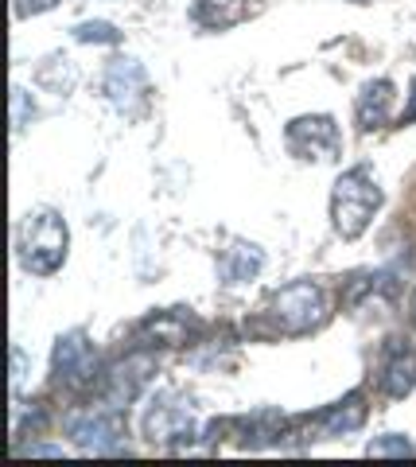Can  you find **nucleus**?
Returning <instances> with one entry per match:
<instances>
[{
	"label": "nucleus",
	"mask_w": 416,
	"mask_h": 467,
	"mask_svg": "<svg viewBox=\"0 0 416 467\" xmlns=\"http://www.w3.org/2000/svg\"><path fill=\"white\" fill-rule=\"evenodd\" d=\"M66 245H70V234L55 207H36L24 214V223L16 230V257L32 276L59 273L66 261Z\"/></svg>",
	"instance_id": "nucleus-1"
},
{
	"label": "nucleus",
	"mask_w": 416,
	"mask_h": 467,
	"mask_svg": "<svg viewBox=\"0 0 416 467\" xmlns=\"http://www.w3.org/2000/svg\"><path fill=\"white\" fill-rule=\"evenodd\" d=\"M381 187L370 168H347L331 187V223L339 238H362L366 226L374 223V214L381 211Z\"/></svg>",
	"instance_id": "nucleus-2"
},
{
	"label": "nucleus",
	"mask_w": 416,
	"mask_h": 467,
	"mask_svg": "<svg viewBox=\"0 0 416 467\" xmlns=\"http://www.w3.org/2000/svg\"><path fill=\"white\" fill-rule=\"evenodd\" d=\"M269 324L280 335H308L327 319V292L315 281H292L269 300Z\"/></svg>",
	"instance_id": "nucleus-3"
},
{
	"label": "nucleus",
	"mask_w": 416,
	"mask_h": 467,
	"mask_svg": "<svg viewBox=\"0 0 416 467\" xmlns=\"http://www.w3.org/2000/svg\"><path fill=\"white\" fill-rule=\"evenodd\" d=\"M284 144L296 160H308V164H331L342 152V133L335 125L331 113H308L296 117L284 129Z\"/></svg>",
	"instance_id": "nucleus-4"
},
{
	"label": "nucleus",
	"mask_w": 416,
	"mask_h": 467,
	"mask_svg": "<svg viewBox=\"0 0 416 467\" xmlns=\"http://www.w3.org/2000/svg\"><path fill=\"white\" fill-rule=\"evenodd\" d=\"M51 367H55L59 386H66V389H82V386L94 382V374H97V350H94L90 339H86V331L59 335V343H55V355H51Z\"/></svg>",
	"instance_id": "nucleus-5"
},
{
	"label": "nucleus",
	"mask_w": 416,
	"mask_h": 467,
	"mask_svg": "<svg viewBox=\"0 0 416 467\" xmlns=\"http://www.w3.org/2000/svg\"><path fill=\"white\" fill-rule=\"evenodd\" d=\"M66 432L82 451H109L121 444L125 436V417L117 409H86L66 420Z\"/></svg>",
	"instance_id": "nucleus-6"
},
{
	"label": "nucleus",
	"mask_w": 416,
	"mask_h": 467,
	"mask_svg": "<svg viewBox=\"0 0 416 467\" xmlns=\"http://www.w3.org/2000/svg\"><path fill=\"white\" fill-rule=\"evenodd\" d=\"M106 94L125 117H140L148 106V75L137 58H113L106 70Z\"/></svg>",
	"instance_id": "nucleus-7"
},
{
	"label": "nucleus",
	"mask_w": 416,
	"mask_h": 467,
	"mask_svg": "<svg viewBox=\"0 0 416 467\" xmlns=\"http://www.w3.org/2000/svg\"><path fill=\"white\" fill-rule=\"evenodd\" d=\"M145 432L148 441L156 444H171V441H191L195 436V413H191V401L176 398V393H164L160 401L148 409L145 417Z\"/></svg>",
	"instance_id": "nucleus-8"
},
{
	"label": "nucleus",
	"mask_w": 416,
	"mask_h": 467,
	"mask_svg": "<svg viewBox=\"0 0 416 467\" xmlns=\"http://www.w3.org/2000/svg\"><path fill=\"white\" fill-rule=\"evenodd\" d=\"M378 386L385 398H409L416 389V347L405 339H390L381 350V367H378Z\"/></svg>",
	"instance_id": "nucleus-9"
},
{
	"label": "nucleus",
	"mask_w": 416,
	"mask_h": 467,
	"mask_svg": "<svg viewBox=\"0 0 416 467\" xmlns=\"http://www.w3.org/2000/svg\"><path fill=\"white\" fill-rule=\"evenodd\" d=\"M195 327H198V319L188 308H167V312H152L137 327V339L148 347H183L195 335Z\"/></svg>",
	"instance_id": "nucleus-10"
},
{
	"label": "nucleus",
	"mask_w": 416,
	"mask_h": 467,
	"mask_svg": "<svg viewBox=\"0 0 416 467\" xmlns=\"http://www.w3.org/2000/svg\"><path fill=\"white\" fill-rule=\"evenodd\" d=\"M393 94H397V86L390 78H378V82L362 86V94H358V101H354V117H358V129H362V133L381 129L385 121H390Z\"/></svg>",
	"instance_id": "nucleus-11"
},
{
	"label": "nucleus",
	"mask_w": 416,
	"mask_h": 467,
	"mask_svg": "<svg viewBox=\"0 0 416 467\" xmlns=\"http://www.w3.org/2000/svg\"><path fill=\"white\" fill-rule=\"evenodd\" d=\"M265 265V254L257 250L253 242H241L234 238L226 245V250L218 254V276L226 285H241V281H249V276H257Z\"/></svg>",
	"instance_id": "nucleus-12"
},
{
	"label": "nucleus",
	"mask_w": 416,
	"mask_h": 467,
	"mask_svg": "<svg viewBox=\"0 0 416 467\" xmlns=\"http://www.w3.org/2000/svg\"><path fill=\"white\" fill-rule=\"evenodd\" d=\"M253 5L249 0H195L191 20L207 32H226V27H238L241 20H249Z\"/></svg>",
	"instance_id": "nucleus-13"
},
{
	"label": "nucleus",
	"mask_w": 416,
	"mask_h": 467,
	"mask_svg": "<svg viewBox=\"0 0 416 467\" xmlns=\"http://www.w3.org/2000/svg\"><path fill=\"white\" fill-rule=\"evenodd\" d=\"M148 374H152V358L148 355H133V358H125L121 367H113V374H109V401L113 405L133 401L137 393L145 389Z\"/></svg>",
	"instance_id": "nucleus-14"
},
{
	"label": "nucleus",
	"mask_w": 416,
	"mask_h": 467,
	"mask_svg": "<svg viewBox=\"0 0 416 467\" xmlns=\"http://www.w3.org/2000/svg\"><path fill=\"white\" fill-rule=\"evenodd\" d=\"M366 420V405H362V393H347L342 401L327 405L320 417H315V425H320L323 436H342V432H354L362 429Z\"/></svg>",
	"instance_id": "nucleus-15"
},
{
	"label": "nucleus",
	"mask_w": 416,
	"mask_h": 467,
	"mask_svg": "<svg viewBox=\"0 0 416 467\" xmlns=\"http://www.w3.org/2000/svg\"><path fill=\"white\" fill-rule=\"evenodd\" d=\"M75 39H82V43H121V32L106 20H90V24L75 27Z\"/></svg>",
	"instance_id": "nucleus-16"
},
{
	"label": "nucleus",
	"mask_w": 416,
	"mask_h": 467,
	"mask_svg": "<svg viewBox=\"0 0 416 467\" xmlns=\"http://www.w3.org/2000/svg\"><path fill=\"white\" fill-rule=\"evenodd\" d=\"M370 456H409L412 451V444L405 441V436H397V432H390V436H381V441H374L366 448Z\"/></svg>",
	"instance_id": "nucleus-17"
},
{
	"label": "nucleus",
	"mask_w": 416,
	"mask_h": 467,
	"mask_svg": "<svg viewBox=\"0 0 416 467\" xmlns=\"http://www.w3.org/2000/svg\"><path fill=\"white\" fill-rule=\"evenodd\" d=\"M59 0H16V16L27 20V16H43V12H51Z\"/></svg>",
	"instance_id": "nucleus-18"
},
{
	"label": "nucleus",
	"mask_w": 416,
	"mask_h": 467,
	"mask_svg": "<svg viewBox=\"0 0 416 467\" xmlns=\"http://www.w3.org/2000/svg\"><path fill=\"white\" fill-rule=\"evenodd\" d=\"M409 121H416V82H412V101L405 106V113H401V125H409Z\"/></svg>",
	"instance_id": "nucleus-19"
},
{
	"label": "nucleus",
	"mask_w": 416,
	"mask_h": 467,
	"mask_svg": "<svg viewBox=\"0 0 416 467\" xmlns=\"http://www.w3.org/2000/svg\"><path fill=\"white\" fill-rule=\"evenodd\" d=\"M409 319H412V327H416V292L409 296Z\"/></svg>",
	"instance_id": "nucleus-20"
},
{
	"label": "nucleus",
	"mask_w": 416,
	"mask_h": 467,
	"mask_svg": "<svg viewBox=\"0 0 416 467\" xmlns=\"http://www.w3.org/2000/svg\"><path fill=\"white\" fill-rule=\"evenodd\" d=\"M354 5H370V0H354Z\"/></svg>",
	"instance_id": "nucleus-21"
}]
</instances>
